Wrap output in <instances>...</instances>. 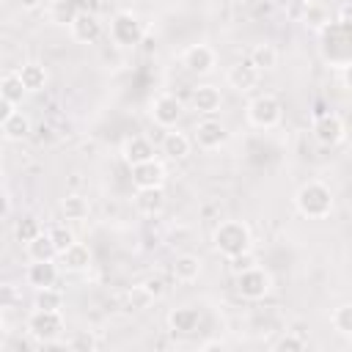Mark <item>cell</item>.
I'll return each mask as SVG.
<instances>
[{"mask_svg": "<svg viewBox=\"0 0 352 352\" xmlns=\"http://www.w3.org/2000/svg\"><path fill=\"white\" fill-rule=\"evenodd\" d=\"M294 206L308 220H324L333 212V192L324 182H305L294 192Z\"/></svg>", "mask_w": 352, "mask_h": 352, "instance_id": "2", "label": "cell"}, {"mask_svg": "<svg viewBox=\"0 0 352 352\" xmlns=\"http://www.w3.org/2000/svg\"><path fill=\"white\" fill-rule=\"evenodd\" d=\"M28 333L41 346H55L58 338H60V333H63V316H60V311L33 308V314L28 316Z\"/></svg>", "mask_w": 352, "mask_h": 352, "instance_id": "4", "label": "cell"}, {"mask_svg": "<svg viewBox=\"0 0 352 352\" xmlns=\"http://www.w3.org/2000/svg\"><path fill=\"white\" fill-rule=\"evenodd\" d=\"M19 77H22V82H25V88H28L30 94H33V91H41V88L47 85V80H50V74H47V69H44L41 63H22Z\"/></svg>", "mask_w": 352, "mask_h": 352, "instance_id": "26", "label": "cell"}, {"mask_svg": "<svg viewBox=\"0 0 352 352\" xmlns=\"http://www.w3.org/2000/svg\"><path fill=\"white\" fill-rule=\"evenodd\" d=\"M77 6L72 3V0H55L52 6H50V19L55 22V25H72L74 19H77Z\"/></svg>", "mask_w": 352, "mask_h": 352, "instance_id": "30", "label": "cell"}, {"mask_svg": "<svg viewBox=\"0 0 352 352\" xmlns=\"http://www.w3.org/2000/svg\"><path fill=\"white\" fill-rule=\"evenodd\" d=\"M69 30H72V38H74V41H80V44H94V41L102 36V22H99L94 14L80 11L77 19L69 25Z\"/></svg>", "mask_w": 352, "mask_h": 352, "instance_id": "14", "label": "cell"}, {"mask_svg": "<svg viewBox=\"0 0 352 352\" xmlns=\"http://www.w3.org/2000/svg\"><path fill=\"white\" fill-rule=\"evenodd\" d=\"M60 209H63V214H66L69 220H82V217L88 214V201H85L82 195L72 192V195H66V198L60 201Z\"/></svg>", "mask_w": 352, "mask_h": 352, "instance_id": "31", "label": "cell"}, {"mask_svg": "<svg viewBox=\"0 0 352 352\" xmlns=\"http://www.w3.org/2000/svg\"><path fill=\"white\" fill-rule=\"evenodd\" d=\"M319 52L330 66L352 63V19H330L319 30Z\"/></svg>", "mask_w": 352, "mask_h": 352, "instance_id": "1", "label": "cell"}, {"mask_svg": "<svg viewBox=\"0 0 352 352\" xmlns=\"http://www.w3.org/2000/svg\"><path fill=\"white\" fill-rule=\"evenodd\" d=\"M38 3H41V0H19V6H22V8H28V11H33Z\"/></svg>", "mask_w": 352, "mask_h": 352, "instance_id": "41", "label": "cell"}, {"mask_svg": "<svg viewBox=\"0 0 352 352\" xmlns=\"http://www.w3.org/2000/svg\"><path fill=\"white\" fill-rule=\"evenodd\" d=\"M305 346H308V341L302 336H297V333H286V336H280L275 341V349L278 352H302Z\"/></svg>", "mask_w": 352, "mask_h": 352, "instance_id": "34", "label": "cell"}, {"mask_svg": "<svg viewBox=\"0 0 352 352\" xmlns=\"http://www.w3.org/2000/svg\"><path fill=\"white\" fill-rule=\"evenodd\" d=\"M33 305H36V308H44V311H60V308H63V294H60L55 286L36 289Z\"/></svg>", "mask_w": 352, "mask_h": 352, "instance_id": "29", "label": "cell"}, {"mask_svg": "<svg viewBox=\"0 0 352 352\" xmlns=\"http://www.w3.org/2000/svg\"><path fill=\"white\" fill-rule=\"evenodd\" d=\"M297 3H314V0H297Z\"/></svg>", "mask_w": 352, "mask_h": 352, "instance_id": "42", "label": "cell"}, {"mask_svg": "<svg viewBox=\"0 0 352 352\" xmlns=\"http://www.w3.org/2000/svg\"><path fill=\"white\" fill-rule=\"evenodd\" d=\"M248 60H250L258 72H270V69L278 66V50H275L272 44H256Z\"/></svg>", "mask_w": 352, "mask_h": 352, "instance_id": "27", "label": "cell"}, {"mask_svg": "<svg viewBox=\"0 0 352 352\" xmlns=\"http://www.w3.org/2000/svg\"><path fill=\"white\" fill-rule=\"evenodd\" d=\"M258 77H261V72H258L250 60H239V63H234V66L228 69V74H226L228 85H231L234 91H239V94L253 91V88L258 85Z\"/></svg>", "mask_w": 352, "mask_h": 352, "instance_id": "12", "label": "cell"}, {"mask_svg": "<svg viewBox=\"0 0 352 352\" xmlns=\"http://www.w3.org/2000/svg\"><path fill=\"white\" fill-rule=\"evenodd\" d=\"M0 129H3V138L6 140H25L30 132H33V126H30V118L22 113V110H14L11 116H6L3 121H0Z\"/></svg>", "mask_w": 352, "mask_h": 352, "instance_id": "19", "label": "cell"}, {"mask_svg": "<svg viewBox=\"0 0 352 352\" xmlns=\"http://www.w3.org/2000/svg\"><path fill=\"white\" fill-rule=\"evenodd\" d=\"M50 3H55V0H50Z\"/></svg>", "mask_w": 352, "mask_h": 352, "instance_id": "43", "label": "cell"}, {"mask_svg": "<svg viewBox=\"0 0 352 352\" xmlns=\"http://www.w3.org/2000/svg\"><path fill=\"white\" fill-rule=\"evenodd\" d=\"M66 346L74 349V352H91V349H96V338L91 333H77L66 341Z\"/></svg>", "mask_w": 352, "mask_h": 352, "instance_id": "36", "label": "cell"}, {"mask_svg": "<svg viewBox=\"0 0 352 352\" xmlns=\"http://www.w3.org/2000/svg\"><path fill=\"white\" fill-rule=\"evenodd\" d=\"M198 324H201V311L192 308V305H182V308H173L168 314V327L173 333H184L187 336V333L198 330Z\"/></svg>", "mask_w": 352, "mask_h": 352, "instance_id": "18", "label": "cell"}, {"mask_svg": "<svg viewBox=\"0 0 352 352\" xmlns=\"http://www.w3.org/2000/svg\"><path fill=\"white\" fill-rule=\"evenodd\" d=\"M58 272H60V264L58 261H30L25 278H28V283L33 289H44V286H55Z\"/></svg>", "mask_w": 352, "mask_h": 352, "instance_id": "17", "label": "cell"}, {"mask_svg": "<svg viewBox=\"0 0 352 352\" xmlns=\"http://www.w3.org/2000/svg\"><path fill=\"white\" fill-rule=\"evenodd\" d=\"M47 234L52 236V242H55V248H58V250H66L72 242H77V239H74V234H72L66 226H52Z\"/></svg>", "mask_w": 352, "mask_h": 352, "instance_id": "35", "label": "cell"}, {"mask_svg": "<svg viewBox=\"0 0 352 352\" xmlns=\"http://www.w3.org/2000/svg\"><path fill=\"white\" fill-rule=\"evenodd\" d=\"M228 261H231V270H234V272H242V270L253 267V256H250V250L242 253V256H234V258H228Z\"/></svg>", "mask_w": 352, "mask_h": 352, "instance_id": "38", "label": "cell"}, {"mask_svg": "<svg viewBox=\"0 0 352 352\" xmlns=\"http://www.w3.org/2000/svg\"><path fill=\"white\" fill-rule=\"evenodd\" d=\"M38 234H44V228H41V223H38L33 214L19 217V220H16V226H14V236H16V242H22V245L33 242Z\"/></svg>", "mask_w": 352, "mask_h": 352, "instance_id": "28", "label": "cell"}, {"mask_svg": "<svg viewBox=\"0 0 352 352\" xmlns=\"http://www.w3.org/2000/svg\"><path fill=\"white\" fill-rule=\"evenodd\" d=\"M121 157H124V162L132 168V165H140V162L154 160V146H151V140H146V138H140V135H132V138L124 140Z\"/></svg>", "mask_w": 352, "mask_h": 352, "instance_id": "15", "label": "cell"}, {"mask_svg": "<svg viewBox=\"0 0 352 352\" xmlns=\"http://www.w3.org/2000/svg\"><path fill=\"white\" fill-rule=\"evenodd\" d=\"M223 346H226L223 341H206V344H204L201 349H223Z\"/></svg>", "mask_w": 352, "mask_h": 352, "instance_id": "40", "label": "cell"}, {"mask_svg": "<svg viewBox=\"0 0 352 352\" xmlns=\"http://www.w3.org/2000/svg\"><path fill=\"white\" fill-rule=\"evenodd\" d=\"M220 91L214 88V85H198L195 91H192V107L198 110V113H204V116H212V113H217L220 110Z\"/></svg>", "mask_w": 352, "mask_h": 352, "instance_id": "22", "label": "cell"}, {"mask_svg": "<svg viewBox=\"0 0 352 352\" xmlns=\"http://www.w3.org/2000/svg\"><path fill=\"white\" fill-rule=\"evenodd\" d=\"M333 327H336L341 336H352V302L338 305V308L333 311Z\"/></svg>", "mask_w": 352, "mask_h": 352, "instance_id": "33", "label": "cell"}, {"mask_svg": "<svg viewBox=\"0 0 352 352\" xmlns=\"http://www.w3.org/2000/svg\"><path fill=\"white\" fill-rule=\"evenodd\" d=\"M341 82H344V85L352 91V63H346V66L341 69Z\"/></svg>", "mask_w": 352, "mask_h": 352, "instance_id": "39", "label": "cell"}, {"mask_svg": "<svg viewBox=\"0 0 352 352\" xmlns=\"http://www.w3.org/2000/svg\"><path fill=\"white\" fill-rule=\"evenodd\" d=\"M198 275H201V258H198V256H192V253L176 256V261H173V278H176V280L192 283Z\"/></svg>", "mask_w": 352, "mask_h": 352, "instance_id": "23", "label": "cell"}, {"mask_svg": "<svg viewBox=\"0 0 352 352\" xmlns=\"http://www.w3.org/2000/svg\"><path fill=\"white\" fill-rule=\"evenodd\" d=\"M270 289H272V278L261 267H248V270L236 272V292L245 300H264L270 294Z\"/></svg>", "mask_w": 352, "mask_h": 352, "instance_id": "7", "label": "cell"}, {"mask_svg": "<svg viewBox=\"0 0 352 352\" xmlns=\"http://www.w3.org/2000/svg\"><path fill=\"white\" fill-rule=\"evenodd\" d=\"M182 113H184V107L173 94H160L151 102V118H154V124H160L165 129H173L182 121Z\"/></svg>", "mask_w": 352, "mask_h": 352, "instance_id": "9", "label": "cell"}, {"mask_svg": "<svg viewBox=\"0 0 352 352\" xmlns=\"http://www.w3.org/2000/svg\"><path fill=\"white\" fill-rule=\"evenodd\" d=\"M132 184L135 190H146V187H162L165 184V168L157 160L132 165Z\"/></svg>", "mask_w": 352, "mask_h": 352, "instance_id": "13", "label": "cell"}, {"mask_svg": "<svg viewBox=\"0 0 352 352\" xmlns=\"http://www.w3.org/2000/svg\"><path fill=\"white\" fill-rule=\"evenodd\" d=\"M143 286H146V292H148L154 300L165 294V283H162V278H146V280H143Z\"/></svg>", "mask_w": 352, "mask_h": 352, "instance_id": "37", "label": "cell"}, {"mask_svg": "<svg viewBox=\"0 0 352 352\" xmlns=\"http://www.w3.org/2000/svg\"><path fill=\"white\" fill-rule=\"evenodd\" d=\"M212 242H214V250L220 256H226V258L242 256V253L250 250V228L242 220H223L214 228Z\"/></svg>", "mask_w": 352, "mask_h": 352, "instance_id": "3", "label": "cell"}, {"mask_svg": "<svg viewBox=\"0 0 352 352\" xmlns=\"http://www.w3.org/2000/svg\"><path fill=\"white\" fill-rule=\"evenodd\" d=\"M135 206H138V212L146 214V217L160 214V212L165 209V192H162V187H146V190H138V195H135Z\"/></svg>", "mask_w": 352, "mask_h": 352, "instance_id": "20", "label": "cell"}, {"mask_svg": "<svg viewBox=\"0 0 352 352\" xmlns=\"http://www.w3.org/2000/svg\"><path fill=\"white\" fill-rule=\"evenodd\" d=\"M226 140H228V132H226V126H223L220 121L204 118V121L195 124V143H198L201 148L214 151V148H220Z\"/></svg>", "mask_w": 352, "mask_h": 352, "instance_id": "11", "label": "cell"}, {"mask_svg": "<svg viewBox=\"0 0 352 352\" xmlns=\"http://www.w3.org/2000/svg\"><path fill=\"white\" fill-rule=\"evenodd\" d=\"M344 132H346V126H344V118L338 113L324 110V113L314 116V138H316L319 146H336V143H341L344 140Z\"/></svg>", "mask_w": 352, "mask_h": 352, "instance_id": "8", "label": "cell"}, {"mask_svg": "<svg viewBox=\"0 0 352 352\" xmlns=\"http://www.w3.org/2000/svg\"><path fill=\"white\" fill-rule=\"evenodd\" d=\"M162 154L168 160H184L190 154V138L184 132H165V138H162Z\"/></svg>", "mask_w": 352, "mask_h": 352, "instance_id": "25", "label": "cell"}, {"mask_svg": "<svg viewBox=\"0 0 352 352\" xmlns=\"http://www.w3.org/2000/svg\"><path fill=\"white\" fill-rule=\"evenodd\" d=\"M25 94H28V88H25L19 72H6L3 80H0V99H6L11 104H19Z\"/></svg>", "mask_w": 352, "mask_h": 352, "instance_id": "24", "label": "cell"}, {"mask_svg": "<svg viewBox=\"0 0 352 352\" xmlns=\"http://www.w3.org/2000/svg\"><path fill=\"white\" fill-rule=\"evenodd\" d=\"M110 38L118 47H135L143 38V22L132 11H118L110 22Z\"/></svg>", "mask_w": 352, "mask_h": 352, "instance_id": "6", "label": "cell"}, {"mask_svg": "<svg viewBox=\"0 0 352 352\" xmlns=\"http://www.w3.org/2000/svg\"><path fill=\"white\" fill-rule=\"evenodd\" d=\"M302 22H305L308 28H314V30H322V28L330 22V16H327L324 6H319V3L314 0V3H305V14H302Z\"/></svg>", "mask_w": 352, "mask_h": 352, "instance_id": "32", "label": "cell"}, {"mask_svg": "<svg viewBox=\"0 0 352 352\" xmlns=\"http://www.w3.org/2000/svg\"><path fill=\"white\" fill-rule=\"evenodd\" d=\"M280 118H283V107H280L278 96H272V94H258L248 104V121L256 129H272L280 124Z\"/></svg>", "mask_w": 352, "mask_h": 352, "instance_id": "5", "label": "cell"}, {"mask_svg": "<svg viewBox=\"0 0 352 352\" xmlns=\"http://www.w3.org/2000/svg\"><path fill=\"white\" fill-rule=\"evenodd\" d=\"M58 264H60V270H66V272H82V270H88V267H91V250H88V245L72 242L66 250H60Z\"/></svg>", "mask_w": 352, "mask_h": 352, "instance_id": "16", "label": "cell"}, {"mask_svg": "<svg viewBox=\"0 0 352 352\" xmlns=\"http://www.w3.org/2000/svg\"><path fill=\"white\" fill-rule=\"evenodd\" d=\"M25 250H28L30 261H58V256H60V250L55 248L50 234H38L33 242L25 245Z\"/></svg>", "mask_w": 352, "mask_h": 352, "instance_id": "21", "label": "cell"}, {"mask_svg": "<svg viewBox=\"0 0 352 352\" xmlns=\"http://www.w3.org/2000/svg\"><path fill=\"white\" fill-rule=\"evenodd\" d=\"M214 60H217V55L209 44H192L182 55V63L190 74H209L214 69Z\"/></svg>", "mask_w": 352, "mask_h": 352, "instance_id": "10", "label": "cell"}]
</instances>
